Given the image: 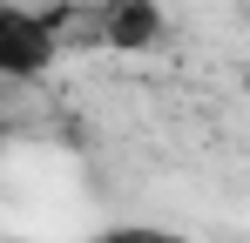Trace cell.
Wrapping results in <instances>:
<instances>
[{
	"label": "cell",
	"mask_w": 250,
	"mask_h": 243,
	"mask_svg": "<svg viewBox=\"0 0 250 243\" xmlns=\"http://www.w3.org/2000/svg\"><path fill=\"white\" fill-rule=\"evenodd\" d=\"M7 142H14V122H7V115H0V156H7Z\"/></svg>",
	"instance_id": "obj_3"
},
{
	"label": "cell",
	"mask_w": 250,
	"mask_h": 243,
	"mask_svg": "<svg viewBox=\"0 0 250 243\" xmlns=\"http://www.w3.org/2000/svg\"><path fill=\"white\" fill-rule=\"evenodd\" d=\"M68 47V20L61 14H34V7H7L0 0V88L41 81Z\"/></svg>",
	"instance_id": "obj_2"
},
{
	"label": "cell",
	"mask_w": 250,
	"mask_h": 243,
	"mask_svg": "<svg viewBox=\"0 0 250 243\" xmlns=\"http://www.w3.org/2000/svg\"><path fill=\"white\" fill-rule=\"evenodd\" d=\"M68 40L82 47H108V54H156L169 40V14L156 0H82V7H61Z\"/></svg>",
	"instance_id": "obj_1"
}]
</instances>
